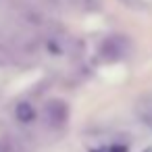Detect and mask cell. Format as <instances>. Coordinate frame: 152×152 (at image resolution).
I'll list each match as a JSON object with an SVG mask.
<instances>
[{
	"instance_id": "277c9868",
	"label": "cell",
	"mask_w": 152,
	"mask_h": 152,
	"mask_svg": "<svg viewBox=\"0 0 152 152\" xmlns=\"http://www.w3.org/2000/svg\"><path fill=\"white\" fill-rule=\"evenodd\" d=\"M15 119L19 123H34L36 121V108L29 104V102H19L15 106Z\"/></svg>"
},
{
	"instance_id": "6da1fadb",
	"label": "cell",
	"mask_w": 152,
	"mask_h": 152,
	"mask_svg": "<svg viewBox=\"0 0 152 152\" xmlns=\"http://www.w3.org/2000/svg\"><path fill=\"white\" fill-rule=\"evenodd\" d=\"M44 117H46V123L50 127H63L69 119V106L67 102L63 100H50L46 106H44Z\"/></svg>"
},
{
	"instance_id": "5b68a950",
	"label": "cell",
	"mask_w": 152,
	"mask_h": 152,
	"mask_svg": "<svg viewBox=\"0 0 152 152\" xmlns=\"http://www.w3.org/2000/svg\"><path fill=\"white\" fill-rule=\"evenodd\" d=\"M142 152H152V146H148V148H144Z\"/></svg>"
},
{
	"instance_id": "7a4b0ae2",
	"label": "cell",
	"mask_w": 152,
	"mask_h": 152,
	"mask_svg": "<svg viewBox=\"0 0 152 152\" xmlns=\"http://www.w3.org/2000/svg\"><path fill=\"white\" fill-rule=\"evenodd\" d=\"M135 115H137V119H140L142 125H146L148 129H152V92L137 98V102H135Z\"/></svg>"
},
{
	"instance_id": "3957f363",
	"label": "cell",
	"mask_w": 152,
	"mask_h": 152,
	"mask_svg": "<svg viewBox=\"0 0 152 152\" xmlns=\"http://www.w3.org/2000/svg\"><path fill=\"white\" fill-rule=\"evenodd\" d=\"M125 52H127V42L119 36H113V38L104 40V44H102V54L106 58H119Z\"/></svg>"
}]
</instances>
